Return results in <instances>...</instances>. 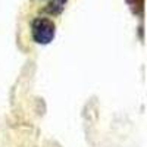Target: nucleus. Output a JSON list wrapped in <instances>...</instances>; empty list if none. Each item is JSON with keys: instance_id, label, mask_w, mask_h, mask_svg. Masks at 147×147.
I'll return each instance as SVG.
<instances>
[{"instance_id": "f257e3e1", "label": "nucleus", "mask_w": 147, "mask_h": 147, "mask_svg": "<svg viewBox=\"0 0 147 147\" xmlns=\"http://www.w3.org/2000/svg\"><path fill=\"white\" fill-rule=\"evenodd\" d=\"M56 35V24L46 16H37L31 21V37L37 44H50Z\"/></svg>"}, {"instance_id": "f03ea898", "label": "nucleus", "mask_w": 147, "mask_h": 147, "mask_svg": "<svg viewBox=\"0 0 147 147\" xmlns=\"http://www.w3.org/2000/svg\"><path fill=\"white\" fill-rule=\"evenodd\" d=\"M68 5V0H49L47 5L44 6V12L52 16H59L65 10Z\"/></svg>"}]
</instances>
